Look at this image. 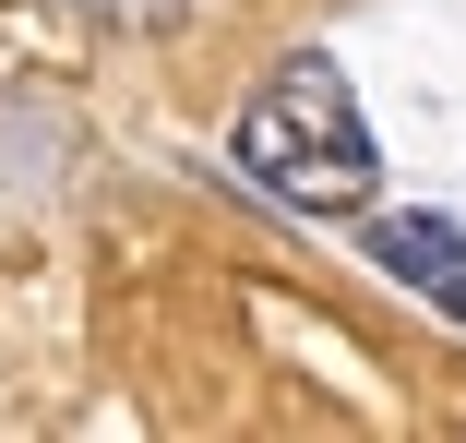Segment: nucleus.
Wrapping results in <instances>:
<instances>
[{"label": "nucleus", "mask_w": 466, "mask_h": 443, "mask_svg": "<svg viewBox=\"0 0 466 443\" xmlns=\"http://www.w3.org/2000/svg\"><path fill=\"white\" fill-rule=\"evenodd\" d=\"M239 168H251L275 204H311V216H347L370 192V132H359V97H347V72L323 48H299L239 108Z\"/></svg>", "instance_id": "f257e3e1"}, {"label": "nucleus", "mask_w": 466, "mask_h": 443, "mask_svg": "<svg viewBox=\"0 0 466 443\" xmlns=\"http://www.w3.org/2000/svg\"><path fill=\"white\" fill-rule=\"evenodd\" d=\"M370 263H395L407 288H431L442 312H466V240L442 216H383V228H370Z\"/></svg>", "instance_id": "f03ea898"}]
</instances>
